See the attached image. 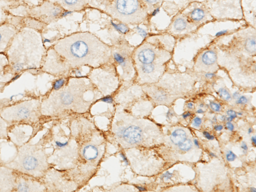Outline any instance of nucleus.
Returning a JSON list of instances; mask_svg holds the SVG:
<instances>
[{
    "instance_id": "nucleus-1",
    "label": "nucleus",
    "mask_w": 256,
    "mask_h": 192,
    "mask_svg": "<svg viewBox=\"0 0 256 192\" xmlns=\"http://www.w3.org/2000/svg\"><path fill=\"white\" fill-rule=\"evenodd\" d=\"M52 46L72 70L83 66L96 68L114 62L111 44L89 32H74L60 38Z\"/></svg>"
},
{
    "instance_id": "nucleus-2",
    "label": "nucleus",
    "mask_w": 256,
    "mask_h": 192,
    "mask_svg": "<svg viewBox=\"0 0 256 192\" xmlns=\"http://www.w3.org/2000/svg\"><path fill=\"white\" fill-rule=\"evenodd\" d=\"M6 52L8 61L7 68L16 74L25 71L38 72L46 54L40 34L28 28L18 31Z\"/></svg>"
},
{
    "instance_id": "nucleus-3",
    "label": "nucleus",
    "mask_w": 256,
    "mask_h": 192,
    "mask_svg": "<svg viewBox=\"0 0 256 192\" xmlns=\"http://www.w3.org/2000/svg\"><path fill=\"white\" fill-rule=\"evenodd\" d=\"M4 165L17 172L37 178L43 174L46 163L42 149L37 144H28L20 146L14 158Z\"/></svg>"
},
{
    "instance_id": "nucleus-4",
    "label": "nucleus",
    "mask_w": 256,
    "mask_h": 192,
    "mask_svg": "<svg viewBox=\"0 0 256 192\" xmlns=\"http://www.w3.org/2000/svg\"><path fill=\"white\" fill-rule=\"evenodd\" d=\"M102 11L117 22L138 25L144 22L148 12L140 0H104Z\"/></svg>"
},
{
    "instance_id": "nucleus-5",
    "label": "nucleus",
    "mask_w": 256,
    "mask_h": 192,
    "mask_svg": "<svg viewBox=\"0 0 256 192\" xmlns=\"http://www.w3.org/2000/svg\"><path fill=\"white\" fill-rule=\"evenodd\" d=\"M40 104L36 99L22 101L0 109V116L8 124H33L40 119Z\"/></svg>"
},
{
    "instance_id": "nucleus-6",
    "label": "nucleus",
    "mask_w": 256,
    "mask_h": 192,
    "mask_svg": "<svg viewBox=\"0 0 256 192\" xmlns=\"http://www.w3.org/2000/svg\"><path fill=\"white\" fill-rule=\"evenodd\" d=\"M134 46L130 44L124 38H118L111 44L112 57L117 70L122 71L120 76L124 79L136 76V71L132 60Z\"/></svg>"
},
{
    "instance_id": "nucleus-7",
    "label": "nucleus",
    "mask_w": 256,
    "mask_h": 192,
    "mask_svg": "<svg viewBox=\"0 0 256 192\" xmlns=\"http://www.w3.org/2000/svg\"><path fill=\"white\" fill-rule=\"evenodd\" d=\"M171 57L170 53L158 47L147 40L134 48L132 53L134 65L156 64H164Z\"/></svg>"
},
{
    "instance_id": "nucleus-8",
    "label": "nucleus",
    "mask_w": 256,
    "mask_h": 192,
    "mask_svg": "<svg viewBox=\"0 0 256 192\" xmlns=\"http://www.w3.org/2000/svg\"><path fill=\"white\" fill-rule=\"evenodd\" d=\"M41 70L54 75L67 74H70L72 70L52 46L46 52Z\"/></svg>"
},
{
    "instance_id": "nucleus-9",
    "label": "nucleus",
    "mask_w": 256,
    "mask_h": 192,
    "mask_svg": "<svg viewBox=\"0 0 256 192\" xmlns=\"http://www.w3.org/2000/svg\"><path fill=\"white\" fill-rule=\"evenodd\" d=\"M70 12L59 4L48 0L37 8L34 15L36 20L48 24L57 21Z\"/></svg>"
},
{
    "instance_id": "nucleus-10",
    "label": "nucleus",
    "mask_w": 256,
    "mask_h": 192,
    "mask_svg": "<svg viewBox=\"0 0 256 192\" xmlns=\"http://www.w3.org/2000/svg\"><path fill=\"white\" fill-rule=\"evenodd\" d=\"M44 187L35 178L17 172L15 192H34L43 191Z\"/></svg>"
},
{
    "instance_id": "nucleus-11",
    "label": "nucleus",
    "mask_w": 256,
    "mask_h": 192,
    "mask_svg": "<svg viewBox=\"0 0 256 192\" xmlns=\"http://www.w3.org/2000/svg\"><path fill=\"white\" fill-rule=\"evenodd\" d=\"M17 172L4 165L0 166V192L14 191Z\"/></svg>"
},
{
    "instance_id": "nucleus-12",
    "label": "nucleus",
    "mask_w": 256,
    "mask_h": 192,
    "mask_svg": "<svg viewBox=\"0 0 256 192\" xmlns=\"http://www.w3.org/2000/svg\"><path fill=\"white\" fill-rule=\"evenodd\" d=\"M136 76L140 80H146L147 78H150L160 74L164 70V64H150L134 65Z\"/></svg>"
},
{
    "instance_id": "nucleus-13",
    "label": "nucleus",
    "mask_w": 256,
    "mask_h": 192,
    "mask_svg": "<svg viewBox=\"0 0 256 192\" xmlns=\"http://www.w3.org/2000/svg\"><path fill=\"white\" fill-rule=\"evenodd\" d=\"M18 30L10 24L0 26V53L6 52L11 40Z\"/></svg>"
},
{
    "instance_id": "nucleus-14",
    "label": "nucleus",
    "mask_w": 256,
    "mask_h": 192,
    "mask_svg": "<svg viewBox=\"0 0 256 192\" xmlns=\"http://www.w3.org/2000/svg\"><path fill=\"white\" fill-rule=\"evenodd\" d=\"M118 136L126 143L136 144L142 140V130L138 126L131 125L119 132Z\"/></svg>"
},
{
    "instance_id": "nucleus-15",
    "label": "nucleus",
    "mask_w": 256,
    "mask_h": 192,
    "mask_svg": "<svg viewBox=\"0 0 256 192\" xmlns=\"http://www.w3.org/2000/svg\"><path fill=\"white\" fill-rule=\"evenodd\" d=\"M196 67L206 70L216 68L217 53L216 50L210 48L201 53L196 61Z\"/></svg>"
},
{
    "instance_id": "nucleus-16",
    "label": "nucleus",
    "mask_w": 256,
    "mask_h": 192,
    "mask_svg": "<svg viewBox=\"0 0 256 192\" xmlns=\"http://www.w3.org/2000/svg\"><path fill=\"white\" fill-rule=\"evenodd\" d=\"M59 4L64 10L71 12H80L92 4V0H48Z\"/></svg>"
},
{
    "instance_id": "nucleus-17",
    "label": "nucleus",
    "mask_w": 256,
    "mask_h": 192,
    "mask_svg": "<svg viewBox=\"0 0 256 192\" xmlns=\"http://www.w3.org/2000/svg\"><path fill=\"white\" fill-rule=\"evenodd\" d=\"M186 138V134L184 130L178 128L174 130L171 134L170 139L172 142L178 145Z\"/></svg>"
},
{
    "instance_id": "nucleus-18",
    "label": "nucleus",
    "mask_w": 256,
    "mask_h": 192,
    "mask_svg": "<svg viewBox=\"0 0 256 192\" xmlns=\"http://www.w3.org/2000/svg\"><path fill=\"white\" fill-rule=\"evenodd\" d=\"M189 16L192 22H199L204 20L206 16V12L202 8H194L190 12Z\"/></svg>"
},
{
    "instance_id": "nucleus-19",
    "label": "nucleus",
    "mask_w": 256,
    "mask_h": 192,
    "mask_svg": "<svg viewBox=\"0 0 256 192\" xmlns=\"http://www.w3.org/2000/svg\"><path fill=\"white\" fill-rule=\"evenodd\" d=\"M82 154L86 159L88 160H94L98 157V150L94 145H87L84 148Z\"/></svg>"
},
{
    "instance_id": "nucleus-20",
    "label": "nucleus",
    "mask_w": 256,
    "mask_h": 192,
    "mask_svg": "<svg viewBox=\"0 0 256 192\" xmlns=\"http://www.w3.org/2000/svg\"><path fill=\"white\" fill-rule=\"evenodd\" d=\"M187 21L182 16L177 17L174 21L172 28L176 32H182L188 28Z\"/></svg>"
},
{
    "instance_id": "nucleus-21",
    "label": "nucleus",
    "mask_w": 256,
    "mask_h": 192,
    "mask_svg": "<svg viewBox=\"0 0 256 192\" xmlns=\"http://www.w3.org/2000/svg\"><path fill=\"white\" fill-rule=\"evenodd\" d=\"M115 22L112 21L111 24L114 28L116 29L118 32L123 34H125L130 32V29L128 24L119 22Z\"/></svg>"
},
{
    "instance_id": "nucleus-22",
    "label": "nucleus",
    "mask_w": 256,
    "mask_h": 192,
    "mask_svg": "<svg viewBox=\"0 0 256 192\" xmlns=\"http://www.w3.org/2000/svg\"><path fill=\"white\" fill-rule=\"evenodd\" d=\"M8 124L0 116V139L8 138Z\"/></svg>"
},
{
    "instance_id": "nucleus-23",
    "label": "nucleus",
    "mask_w": 256,
    "mask_h": 192,
    "mask_svg": "<svg viewBox=\"0 0 256 192\" xmlns=\"http://www.w3.org/2000/svg\"><path fill=\"white\" fill-rule=\"evenodd\" d=\"M245 49L250 54L256 52V38L255 36L249 37L246 39L244 43Z\"/></svg>"
},
{
    "instance_id": "nucleus-24",
    "label": "nucleus",
    "mask_w": 256,
    "mask_h": 192,
    "mask_svg": "<svg viewBox=\"0 0 256 192\" xmlns=\"http://www.w3.org/2000/svg\"><path fill=\"white\" fill-rule=\"evenodd\" d=\"M66 79L62 77L56 80L52 84L54 90H58L61 89L66 82Z\"/></svg>"
},
{
    "instance_id": "nucleus-25",
    "label": "nucleus",
    "mask_w": 256,
    "mask_h": 192,
    "mask_svg": "<svg viewBox=\"0 0 256 192\" xmlns=\"http://www.w3.org/2000/svg\"><path fill=\"white\" fill-rule=\"evenodd\" d=\"M178 148L183 151H188L191 149L192 146V142L190 139L186 138L180 144Z\"/></svg>"
},
{
    "instance_id": "nucleus-26",
    "label": "nucleus",
    "mask_w": 256,
    "mask_h": 192,
    "mask_svg": "<svg viewBox=\"0 0 256 192\" xmlns=\"http://www.w3.org/2000/svg\"><path fill=\"white\" fill-rule=\"evenodd\" d=\"M8 61L6 54L0 53V74L8 68Z\"/></svg>"
},
{
    "instance_id": "nucleus-27",
    "label": "nucleus",
    "mask_w": 256,
    "mask_h": 192,
    "mask_svg": "<svg viewBox=\"0 0 256 192\" xmlns=\"http://www.w3.org/2000/svg\"><path fill=\"white\" fill-rule=\"evenodd\" d=\"M219 96L226 100H230L232 98L231 95L228 90L225 88H220L218 92Z\"/></svg>"
},
{
    "instance_id": "nucleus-28",
    "label": "nucleus",
    "mask_w": 256,
    "mask_h": 192,
    "mask_svg": "<svg viewBox=\"0 0 256 192\" xmlns=\"http://www.w3.org/2000/svg\"><path fill=\"white\" fill-rule=\"evenodd\" d=\"M146 8L148 12L152 8H154V6L157 4L160 0H140Z\"/></svg>"
},
{
    "instance_id": "nucleus-29",
    "label": "nucleus",
    "mask_w": 256,
    "mask_h": 192,
    "mask_svg": "<svg viewBox=\"0 0 256 192\" xmlns=\"http://www.w3.org/2000/svg\"><path fill=\"white\" fill-rule=\"evenodd\" d=\"M236 158V156L232 151H228L226 154V158L229 162L234 161Z\"/></svg>"
},
{
    "instance_id": "nucleus-30",
    "label": "nucleus",
    "mask_w": 256,
    "mask_h": 192,
    "mask_svg": "<svg viewBox=\"0 0 256 192\" xmlns=\"http://www.w3.org/2000/svg\"><path fill=\"white\" fill-rule=\"evenodd\" d=\"M210 108L215 112H218L220 110V104L214 102H210Z\"/></svg>"
},
{
    "instance_id": "nucleus-31",
    "label": "nucleus",
    "mask_w": 256,
    "mask_h": 192,
    "mask_svg": "<svg viewBox=\"0 0 256 192\" xmlns=\"http://www.w3.org/2000/svg\"><path fill=\"white\" fill-rule=\"evenodd\" d=\"M248 102V98L244 96H240L236 102L237 104H245Z\"/></svg>"
},
{
    "instance_id": "nucleus-32",
    "label": "nucleus",
    "mask_w": 256,
    "mask_h": 192,
    "mask_svg": "<svg viewBox=\"0 0 256 192\" xmlns=\"http://www.w3.org/2000/svg\"><path fill=\"white\" fill-rule=\"evenodd\" d=\"M136 28L137 30V32L143 38H146L148 33L144 29L140 28L138 26H136Z\"/></svg>"
},
{
    "instance_id": "nucleus-33",
    "label": "nucleus",
    "mask_w": 256,
    "mask_h": 192,
    "mask_svg": "<svg viewBox=\"0 0 256 192\" xmlns=\"http://www.w3.org/2000/svg\"><path fill=\"white\" fill-rule=\"evenodd\" d=\"M101 101L104 102L108 104H112L113 102V98H112L110 96H104L102 98H101Z\"/></svg>"
},
{
    "instance_id": "nucleus-34",
    "label": "nucleus",
    "mask_w": 256,
    "mask_h": 192,
    "mask_svg": "<svg viewBox=\"0 0 256 192\" xmlns=\"http://www.w3.org/2000/svg\"><path fill=\"white\" fill-rule=\"evenodd\" d=\"M202 123V120L198 117H196L194 119L192 125L195 127H198Z\"/></svg>"
},
{
    "instance_id": "nucleus-35",
    "label": "nucleus",
    "mask_w": 256,
    "mask_h": 192,
    "mask_svg": "<svg viewBox=\"0 0 256 192\" xmlns=\"http://www.w3.org/2000/svg\"><path fill=\"white\" fill-rule=\"evenodd\" d=\"M203 134L204 137L209 140H212L214 139V136L212 135H210V134L206 131L203 132Z\"/></svg>"
},
{
    "instance_id": "nucleus-36",
    "label": "nucleus",
    "mask_w": 256,
    "mask_h": 192,
    "mask_svg": "<svg viewBox=\"0 0 256 192\" xmlns=\"http://www.w3.org/2000/svg\"><path fill=\"white\" fill-rule=\"evenodd\" d=\"M228 32V30H220L219 32H218L216 34H215V36L216 37H219V36H222L224 34H226L227 32Z\"/></svg>"
},
{
    "instance_id": "nucleus-37",
    "label": "nucleus",
    "mask_w": 256,
    "mask_h": 192,
    "mask_svg": "<svg viewBox=\"0 0 256 192\" xmlns=\"http://www.w3.org/2000/svg\"><path fill=\"white\" fill-rule=\"evenodd\" d=\"M172 173L167 172L162 176L161 178H165L166 180H168L172 177Z\"/></svg>"
},
{
    "instance_id": "nucleus-38",
    "label": "nucleus",
    "mask_w": 256,
    "mask_h": 192,
    "mask_svg": "<svg viewBox=\"0 0 256 192\" xmlns=\"http://www.w3.org/2000/svg\"><path fill=\"white\" fill-rule=\"evenodd\" d=\"M160 7H157V8H154L150 13V16H155L157 14H158L160 10Z\"/></svg>"
},
{
    "instance_id": "nucleus-39",
    "label": "nucleus",
    "mask_w": 256,
    "mask_h": 192,
    "mask_svg": "<svg viewBox=\"0 0 256 192\" xmlns=\"http://www.w3.org/2000/svg\"><path fill=\"white\" fill-rule=\"evenodd\" d=\"M215 76V74L211 72H207L204 74V76L207 78H212Z\"/></svg>"
},
{
    "instance_id": "nucleus-40",
    "label": "nucleus",
    "mask_w": 256,
    "mask_h": 192,
    "mask_svg": "<svg viewBox=\"0 0 256 192\" xmlns=\"http://www.w3.org/2000/svg\"><path fill=\"white\" fill-rule=\"evenodd\" d=\"M226 128L230 130V131H232L234 129V125L230 122H228L226 124Z\"/></svg>"
},
{
    "instance_id": "nucleus-41",
    "label": "nucleus",
    "mask_w": 256,
    "mask_h": 192,
    "mask_svg": "<svg viewBox=\"0 0 256 192\" xmlns=\"http://www.w3.org/2000/svg\"><path fill=\"white\" fill-rule=\"evenodd\" d=\"M68 142H65L63 143V142H61L58 141L56 142V144L58 147H60V148H63V147L66 146L68 144Z\"/></svg>"
},
{
    "instance_id": "nucleus-42",
    "label": "nucleus",
    "mask_w": 256,
    "mask_h": 192,
    "mask_svg": "<svg viewBox=\"0 0 256 192\" xmlns=\"http://www.w3.org/2000/svg\"><path fill=\"white\" fill-rule=\"evenodd\" d=\"M120 156L121 158H122V160L125 162V164H128V162L127 158L125 156V155L123 153H120Z\"/></svg>"
},
{
    "instance_id": "nucleus-43",
    "label": "nucleus",
    "mask_w": 256,
    "mask_h": 192,
    "mask_svg": "<svg viewBox=\"0 0 256 192\" xmlns=\"http://www.w3.org/2000/svg\"><path fill=\"white\" fill-rule=\"evenodd\" d=\"M226 114L229 116H234V115L236 114V112L234 111L233 110H228L227 112H226Z\"/></svg>"
},
{
    "instance_id": "nucleus-44",
    "label": "nucleus",
    "mask_w": 256,
    "mask_h": 192,
    "mask_svg": "<svg viewBox=\"0 0 256 192\" xmlns=\"http://www.w3.org/2000/svg\"><path fill=\"white\" fill-rule=\"evenodd\" d=\"M240 96V94L238 92H236L234 93H233L232 96L234 99H238Z\"/></svg>"
},
{
    "instance_id": "nucleus-45",
    "label": "nucleus",
    "mask_w": 256,
    "mask_h": 192,
    "mask_svg": "<svg viewBox=\"0 0 256 192\" xmlns=\"http://www.w3.org/2000/svg\"><path fill=\"white\" fill-rule=\"evenodd\" d=\"M214 128L216 130L220 131L223 128V126L222 125H216L214 126Z\"/></svg>"
},
{
    "instance_id": "nucleus-46",
    "label": "nucleus",
    "mask_w": 256,
    "mask_h": 192,
    "mask_svg": "<svg viewBox=\"0 0 256 192\" xmlns=\"http://www.w3.org/2000/svg\"><path fill=\"white\" fill-rule=\"evenodd\" d=\"M241 148L244 150H247L248 149V146L244 142H242Z\"/></svg>"
},
{
    "instance_id": "nucleus-47",
    "label": "nucleus",
    "mask_w": 256,
    "mask_h": 192,
    "mask_svg": "<svg viewBox=\"0 0 256 192\" xmlns=\"http://www.w3.org/2000/svg\"><path fill=\"white\" fill-rule=\"evenodd\" d=\"M236 115L234 116H230L229 117L227 118V120L228 122H231L234 118H236Z\"/></svg>"
},
{
    "instance_id": "nucleus-48",
    "label": "nucleus",
    "mask_w": 256,
    "mask_h": 192,
    "mask_svg": "<svg viewBox=\"0 0 256 192\" xmlns=\"http://www.w3.org/2000/svg\"><path fill=\"white\" fill-rule=\"evenodd\" d=\"M190 115H191V113H190V112H186V114H184L182 115V117H183V118H186L187 117L189 116H190Z\"/></svg>"
},
{
    "instance_id": "nucleus-49",
    "label": "nucleus",
    "mask_w": 256,
    "mask_h": 192,
    "mask_svg": "<svg viewBox=\"0 0 256 192\" xmlns=\"http://www.w3.org/2000/svg\"><path fill=\"white\" fill-rule=\"evenodd\" d=\"M137 188L140 190V191H145L146 190V189L144 188V187H142V186H136Z\"/></svg>"
},
{
    "instance_id": "nucleus-50",
    "label": "nucleus",
    "mask_w": 256,
    "mask_h": 192,
    "mask_svg": "<svg viewBox=\"0 0 256 192\" xmlns=\"http://www.w3.org/2000/svg\"><path fill=\"white\" fill-rule=\"evenodd\" d=\"M252 141L253 142L254 144V146H256V136H253L252 137Z\"/></svg>"
},
{
    "instance_id": "nucleus-51",
    "label": "nucleus",
    "mask_w": 256,
    "mask_h": 192,
    "mask_svg": "<svg viewBox=\"0 0 256 192\" xmlns=\"http://www.w3.org/2000/svg\"><path fill=\"white\" fill-rule=\"evenodd\" d=\"M187 106L189 108H192L193 107V104L192 102H189L187 104Z\"/></svg>"
},
{
    "instance_id": "nucleus-52",
    "label": "nucleus",
    "mask_w": 256,
    "mask_h": 192,
    "mask_svg": "<svg viewBox=\"0 0 256 192\" xmlns=\"http://www.w3.org/2000/svg\"><path fill=\"white\" fill-rule=\"evenodd\" d=\"M194 142L195 145L196 146H197L198 147H199V144H198V140L196 139H194Z\"/></svg>"
},
{
    "instance_id": "nucleus-53",
    "label": "nucleus",
    "mask_w": 256,
    "mask_h": 192,
    "mask_svg": "<svg viewBox=\"0 0 256 192\" xmlns=\"http://www.w3.org/2000/svg\"><path fill=\"white\" fill-rule=\"evenodd\" d=\"M204 112V110H202V109H198L197 111H196V112L198 113V114H202Z\"/></svg>"
},
{
    "instance_id": "nucleus-54",
    "label": "nucleus",
    "mask_w": 256,
    "mask_h": 192,
    "mask_svg": "<svg viewBox=\"0 0 256 192\" xmlns=\"http://www.w3.org/2000/svg\"><path fill=\"white\" fill-rule=\"evenodd\" d=\"M94 0L100 2V4H101L104 0H92V1Z\"/></svg>"
},
{
    "instance_id": "nucleus-55",
    "label": "nucleus",
    "mask_w": 256,
    "mask_h": 192,
    "mask_svg": "<svg viewBox=\"0 0 256 192\" xmlns=\"http://www.w3.org/2000/svg\"><path fill=\"white\" fill-rule=\"evenodd\" d=\"M252 129L251 128H249L248 130V133L250 134L252 133Z\"/></svg>"
},
{
    "instance_id": "nucleus-56",
    "label": "nucleus",
    "mask_w": 256,
    "mask_h": 192,
    "mask_svg": "<svg viewBox=\"0 0 256 192\" xmlns=\"http://www.w3.org/2000/svg\"><path fill=\"white\" fill-rule=\"evenodd\" d=\"M250 192H256V190L255 188H250Z\"/></svg>"
},
{
    "instance_id": "nucleus-57",
    "label": "nucleus",
    "mask_w": 256,
    "mask_h": 192,
    "mask_svg": "<svg viewBox=\"0 0 256 192\" xmlns=\"http://www.w3.org/2000/svg\"><path fill=\"white\" fill-rule=\"evenodd\" d=\"M210 156H212L216 157V154H214L213 152H210Z\"/></svg>"
},
{
    "instance_id": "nucleus-58",
    "label": "nucleus",
    "mask_w": 256,
    "mask_h": 192,
    "mask_svg": "<svg viewBox=\"0 0 256 192\" xmlns=\"http://www.w3.org/2000/svg\"><path fill=\"white\" fill-rule=\"evenodd\" d=\"M226 118V116H222V117H221V119L222 120H224Z\"/></svg>"
},
{
    "instance_id": "nucleus-59",
    "label": "nucleus",
    "mask_w": 256,
    "mask_h": 192,
    "mask_svg": "<svg viewBox=\"0 0 256 192\" xmlns=\"http://www.w3.org/2000/svg\"><path fill=\"white\" fill-rule=\"evenodd\" d=\"M3 88V84H0V90Z\"/></svg>"
},
{
    "instance_id": "nucleus-60",
    "label": "nucleus",
    "mask_w": 256,
    "mask_h": 192,
    "mask_svg": "<svg viewBox=\"0 0 256 192\" xmlns=\"http://www.w3.org/2000/svg\"><path fill=\"white\" fill-rule=\"evenodd\" d=\"M237 114L239 116H241L242 114V112H238Z\"/></svg>"
},
{
    "instance_id": "nucleus-61",
    "label": "nucleus",
    "mask_w": 256,
    "mask_h": 192,
    "mask_svg": "<svg viewBox=\"0 0 256 192\" xmlns=\"http://www.w3.org/2000/svg\"><path fill=\"white\" fill-rule=\"evenodd\" d=\"M200 107H203L204 106V104H200Z\"/></svg>"
}]
</instances>
